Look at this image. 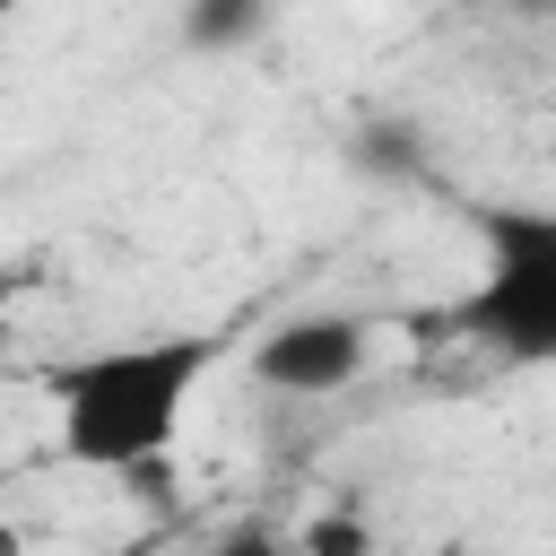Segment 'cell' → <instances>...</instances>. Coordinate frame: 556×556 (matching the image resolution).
<instances>
[{
	"label": "cell",
	"mask_w": 556,
	"mask_h": 556,
	"mask_svg": "<svg viewBox=\"0 0 556 556\" xmlns=\"http://www.w3.org/2000/svg\"><path fill=\"white\" fill-rule=\"evenodd\" d=\"M226 330H130L43 356L35 391L52 417V452L78 478H165V460L191 434L200 391L226 374Z\"/></svg>",
	"instance_id": "1"
},
{
	"label": "cell",
	"mask_w": 556,
	"mask_h": 556,
	"mask_svg": "<svg viewBox=\"0 0 556 556\" xmlns=\"http://www.w3.org/2000/svg\"><path fill=\"white\" fill-rule=\"evenodd\" d=\"M469 287L452 330L504 365H556V200H478L469 208Z\"/></svg>",
	"instance_id": "2"
},
{
	"label": "cell",
	"mask_w": 556,
	"mask_h": 556,
	"mask_svg": "<svg viewBox=\"0 0 556 556\" xmlns=\"http://www.w3.org/2000/svg\"><path fill=\"white\" fill-rule=\"evenodd\" d=\"M243 365H252V382L278 391V400H339L348 382L374 374V321L313 304V313L269 321V330L243 348Z\"/></svg>",
	"instance_id": "3"
},
{
	"label": "cell",
	"mask_w": 556,
	"mask_h": 556,
	"mask_svg": "<svg viewBox=\"0 0 556 556\" xmlns=\"http://www.w3.org/2000/svg\"><path fill=\"white\" fill-rule=\"evenodd\" d=\"M269 26V0H182V43L191 52H235Z\"/></svg>",
	"instance_id": "4"
}]
</instances>
